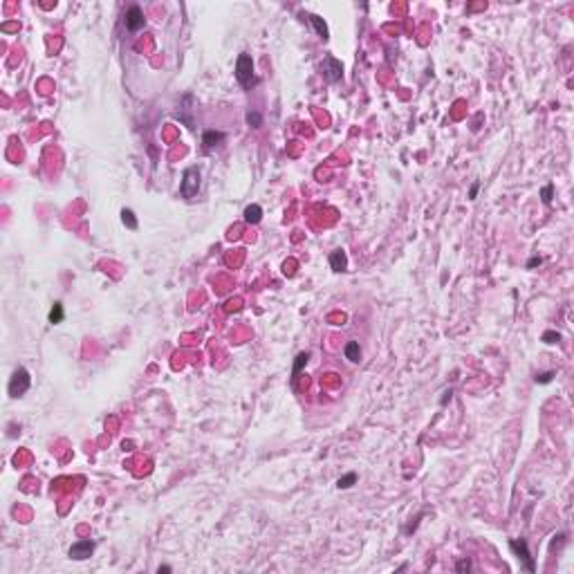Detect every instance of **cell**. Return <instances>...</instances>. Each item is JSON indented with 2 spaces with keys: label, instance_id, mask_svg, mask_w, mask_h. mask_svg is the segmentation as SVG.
<instances>
[{
  "label": "cell",
  "instance_id": "obj_1",
  "mask_svg": "<svg viewBox=\"0 0 574 574\" xmlns=\"http://www.w3.org/2000/svg\"><path fill=\"white\" fill-rule=\"evenodd\" d=\"M236 79H238V83L247 90L258 83V79L253 76V61H252V56L245 54V52H242L240 56H238V61H236Z\"/></svg>",
  "mask_w": 574,
  "mask_h": 574
},
{
  "label": "cell",
  "instance_id": "obj_2",
  "mask_svg": "<svg viewBox=\"0 0 574 574\" xmlns=\"http://www.w3.org/2000/svg\"><path fill=\"white\" fill-rule=\"evenodd\" d=\"M200 191V170L195 169V166H191V169L184 170V175H182V184H180V195L182 198L191 200L193 195H198Z\"/></svg>",
  "mask_w": 574,
  "mask_h": 574
},
{
  "label": "cell",
  "instance_id": "obj_3",
  "mask_svg": "<svg viewBox=\"0 0 574 574\" xmlns=\"http://www.w3.org/2000/svg\"><path fill=\"white\" fill-rule=\"evenodd\" d=\"M32 386V377L25 368H18L16 372L12 375V381H9V395L12 397H23Z\"/></svg>",
  "mask_w": 574,
  "mask_h": 574
},
{
  "label": "cell",
  "instance_id": "obj_4",
  "mask_svg": "<svg viewBox=\"0 0 574 574\" xmlns=\"http://www.w3.org/2000/svg\"><path fill=\"white\" fill-rule=\"evenodd\" d=\"M321 76L328 83L341 81V76H343V65H341V61H337L334 56H325L321 63Z\"/></svg>",
  "mask_w": 574,
  "mask_h": 574
},
{
  "label": "cell",
  "instance_id": "obj_5",
  "mask_svg": "<svg viewBox=\"0 0 574 574\" xmlns=\"http://www.w3.org/2000/svg\"><path fill=\"white\" fill-rule=\"evenodd\" d=\"M509 547H511V552H514L516 557L525 563L527 572H534V570H536V565H534V558H532V554H529L527 543H525V540H523V539H511L509 540Z\"/></svg>",
  "mask_w": 574,
  "mask_h": 574
},
{
  "label": "cell",
  "instance_id": "obj_6",
  "mask_svg": "<svg viewBox=\"0 0 574 574\" xmlns=\"http://www.w3.org/2000/svg\"><path fill=\"white\" fill-rule=\"evenodd\" d=\"M92 552H94L92 540H76L68 554H70V558H74V561H85V558L92 557Z\"/></svg>",
  "mask_w": 574,
  "mask_h": 574
},
{
  "label": "cell",
  "instance_id": "obj_7",
  "mask_svg": "<svg viewBox=\"0 0 574 574\" xmlns=\"http://www.w3.org/2000/svg\"><path fill=\"white\" fill-rule=\"evenodd\" d=\"M144 25H146L144 12H141L137 5H133L128 12H126V27H128V32H139Z\"/></svg>",
  "mask_w": 574,
  "mask_h": 574
},
{
  "label": "cell",
  "instance_id": "obj_8",
  "mask_svg": "<svg viewBox=\"0 0 574 574\" xmlns=\"http://www.w3.org/2000/svg\"><path fill=\"white\" fill-rule=\"evenodd\" d=\"M330 267H332L334 271H346L348 270V256L343 249H334L332 253H330Z\"/></svg>",
  "mask_w": 574,
  "mask_h": 574
},
{
  "label": "cell",
  "instance_id": "obj_9",
  "mask_svg": "<svg viewBox=\"0 0 574 574\" xmlns=\"http://www.w3.org/2000/svg\"><path fill=\"white\" fill-rule=\"evenodd\" d=\"M220 141H224V133H220V130H206L204 135H202V148H204V151H211Z\"/></svg>",
  "mask_w": 574,
  "mask_h": 574
},
{
  "label": "cell",
  "instance_id": "obj_10",
  "mask_svg": "<svg viewBox=\"0 0 574 574\" xmlns=\"http://www.w3.org/2000/svg\"><path fill=\"white\" fill-rule=\"evenodd\" d=\"M307 18H310L312 27L317 30V34L321 36L323 41H328V38H330V30H328V25H325V20H323L321 16H317V14H307Z\"/></svg>",
  "mask_w": 574,
  "mask_h": 574
},
{
  "label": "cell",
  "instance_id": "obj_11",
  "mask_svg": "<svg viewBox=\"0 0 574 574\" xmlns=\"http://www.w3.org/2000/svg\"><path fill=\"white\" fill-rule=\"evenodd\" d=\"M242 216H245V222L247 224H258L260 220H263V209H260L258 204H249L245 209V213H242Z\"/></svg>",
  "mask_w": 574,
  "mask_h": 574
},
{
  "label": "cell",
  "instance_id": "obj_12",
  "mask_svg": "<svg viewBox=\"0 0 574 574\" xmlns=\"http://www.w3.org/2000/svg\"><path fill=\"white\" fill-rule=\"evenodd\" d=\"M343 355H346V359L348 361H352V363L361 361V348H359L357 341H348L346 348H343Z\"/></svg>",
  "mask_w": 574,
  "mask_h": 574
},
{
  "label": "cell",
  "instance_id": "obj_13",
  "mask_svg": "<svg viewBox=\"0 0 574 574\" xmlns=\"http://www.w3.org/2000/svg\"><path fill=\"white\" fill-rule=\"evenodd\" d=\"M307 359H310V352H299L296 355V359H294V368H292V379L296 381V377H299V372L305 368V363H307Z\"/></svg>",
  "mask_w": 574,
  "mask_h": 574
},
{
  "label": "cell",
  "instance_id": "obj_14",
  "mask_svg": "<svg viewBox=\"0 0 574 574\" xmlns=\"http://www.w3.org/2000/svg\"><path fill=\"white\" fill-rule=\"evenodd\" d=\"M355 482H357V473H346L337 480V487H339V489H350Z\"/></svg>",
  "mask_w": 574,
  "mask_h": 574
},
{
  "label": "cell",
  "instance_id": "obj_15",
  "mask_svg": "<svg viewBox=\"0 0 574 574\" xmlns=\"http://www.w3.org/2000/svg\"><path fill=\"white\" fill-rule=\"evenodd\" d=\"M121 220H123V224L128 229H137V218H135V213L130 211V209H123L121 211Z\"/></svg>",
  "mask_w": 574,
  "mask_h": 574
},
{
  "label": "cell",
  "instance_id": "obj_16",
  "mask_svg": "<svg viewBox=\"0 0 574 574\" xmlns=\"http://www.w3.org/2000/svg\"><path fill=\"white\" fill-rule=\"evenodd\" d=\"M63 321V305L61 303H54V307H52V312H50V323H61Z\"/></svg>",
  "mask_w": 574,
  "mask_h": 574
},
{
  "label": "cell",
  "instance_id": "obj_17",
  "mask_svg": "<svg viewBox=\"0 0 574 574\" xmlns=\"http://www.w3.org/2000/svg\"><path fill=\"white\" fill-rule=\"evenodd\" d=\"M552 198H554V184H547V186L540 188V200H543V204H552Z\"/></svg>",
  "mask_w": 574,
  "mask_h": 574
},
{
  "label": "cell",
  "instance_id": "obj_18",
  "mask_svg": "<svg viewBox=\"0 0 574 574\" xmlns=\"http://www.w3.org/2000/svg\"><path fill=\"white\" fill-rule=\"evenodd\" d=\"M247 123H249L252 128H260V126H263V117H260L258 112H249V115H247Z\"/></svg>",
  "mask_w": 574,
  "mask_h": 574
},
{
  "label": "cell",
  "instance_id": "obj_19",
  "mask_svg": "<svg viewBox=\"0 0 574 574\" xmlns=\"http://www.w3.org/2000/svg\"><path fill=\"white\" fill-rule=\"evenodd\" d=\"M543 341L545 343H558V341H561V334L554 332V330H550V332L543 334Z\"/></svg>",
  "mask_w": 574,
  "mask_h": 574
},
{
  "label": "cell",
  "instance_id": "obj_20",
  "mask_svg": "<svg viewBox=\"0 0 574 574\" xmlns=\"http://www.w3.org/2000/svg\"><path fill=\"white\" fill-rule=\"evenodd\" d=\"M552 377H554V372L550 370V372H540V375H536L534 379H536V384H550Z\"/></svg>",
  "mask_w": 574,
  "mask_h": 574
},
{
  "label": "cell",
  "instance_id": "obj_21",
  "mask_svg": "<svg viewBox=\"0 0 574 574\" xmlns=\"http://www.w3.org/2000/svg\"><path fill=\"white\" fill-rule=\"evenodd\" d=\"M456 570L457 572H469L471 570V563H469V558H462V561L456 563Z\"/></svg>",
  "mask_w": 574,
  "mask_h": 574
},
{
  "label": "cell",
  "instance_id": "obj_22",
  "mask_svg": "<svg viewBox=\"0 0 574 574\" xmlns=\"http://www.w3.org/2000/svg\"><path fill=\"white\" fill-rule=\"evenodd\" d=\"M478 188H480V182H473V186L469 188V200H475V195H478Z\"/></svg>",
  "mask_w": 574,
  "mask_h": 574
},
{
  "label": "cell",
  "instance_id": "obj_23",
  "mask_svg": "<svg viewBox=\"0 0 574 574\" xmlns=\"http://www.w3.org/2000/svg\"><path fill=\"white\" fill-rule=\"evenodd\" d=\"M543 263V258H539V256H534V258H529V263H527V267L532 270V267H536V265H540Z\"/></svg>",
  "mask_w": 574,
  "mask_h": 574
},
{
  "label": "cell",
  "instance_id": "obj_24",
  "mask_svg": "<svg viewBox=\"0 0 574 574\" xmlns=\"http://www.w3.org/2000/svg\"><path fill=\"white\" fill-rule=\"evenodd\" d=\"M157 572H159V574H169V572H170V568H169V565H159Z\"/></svg>",
  "mask_w": 574,
  "mask_h": 574
}]
</instances>
